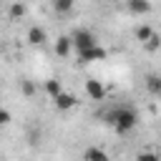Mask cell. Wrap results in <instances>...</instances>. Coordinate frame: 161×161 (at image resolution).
I'll return each mask as SVG.
<instances>
[{
    "label": "cell",
    "instance_id": "cell-5",
    "mask_svg": "<svg viewBox=\"0 0 161 161\" xmlns=\"http://www.w3.org/2000/svg\"><path fill=\"white\" fill-rule=\"evenodd\" d=\"M53 101H55V108H58V111H70V108L78 103V98H75L73 93H68V91H60Z\"/></svg>",
    "mask_w": 161,
    "mask_h": 161
},
{
    "label": "cell",
    "instance_id": "cell-4",
    "mask_svg": "<svg viewBox=\"0 0 161 161\" xmlns=\"http://www.w3.org/2000/svg\"><path fill=\"white\" fill-rule=\"evenodd\" d=\"M86 96L91 101H103L106 98V86L98 80V78H88L86 80Z\"/></svg>",
    "mask_w": 161,
    "mask_h": 161
},
{
    "label": "cell",
    "instance_id": "cell-1",
    "mask_svg": "<svg viewBox=\"0 0 161 161\" xmlns=\"http://www.w3.org/2000/svg\"><path fill=\"white\" fill-rule=\"evenodd\" d=\"M103 123H108L116 133L126 136L138 126V113L133 106H113L103 113Z\"/></svg>",
    "mask_w": 161,
    "mask_h": 161
},
{
    "label": "cell",
    "instance_id": "cell-9",
    "mask_svg": "<svg viewBox=\"0 0 161 161\" xmlns=\"http://www.w3.org/2000/svg\"><path fill=\"white\" fill-rule=\"evenodd\" d=\"M146 91H148L151 96L161 98V75H156V73L146 75Z\"/></svg>",
    "mask_w": 161,
    "mask_h": 161
},
{
    "label": "cell",
    "instance_id": "cell-13",
    "mask_svg": "<svg viewBox=\"0 0 161 161\" xmlns=\"http://www.w3.org/2000/svg\"><path fill=\"white\" fill-rule=\"evenodd\" d=\"M8 15H10V20H20V18H25V5H23V3H13L10 10H8Z\"/></svg>",
    "mask_w": 161,
    "mask_h": 161
},
{
    "label": "cell",
    "instance_id": "cell-6",
    "mask_svg": "<svg viewBox=\"0 0 161 161\" xmlns=\"http://www.w3.org/2000/svg\"><path fill=\"white\" fill-rule=\"evenodd\" d=\"M25 38H28V43H30V45H43V43H45V38H48V33H45L40 25H30Z\"/></svg>",
    "mask_w": 161,
    "mask_h": 161
},
{
    "label": "cell",
    "instance_id": "cell-12",
    "mask_svg": "<svg viewBox=\"0 0 161 161\" xmlns=\"http://www.w3.org/2000/svg\"><path fill=\"white\" fill-rule=\"evenodd\" d=\"M73 5H75V0H53V10L60 15H68L73 10Z\"/></svg>",
    "mask_w": 161,
    "mask_h": 161
},
{
    "label": "cell",
    "instance_id": "cell-14",
    "mask_svg": "<svg viewBox=\"0 0 161 161\" xmlns=\"http://www.w3.org/2000/svg\"><path fill=\"white\" fill-rule=\"evenodd\" d=\"M153 33H156V30H153L151 25H138V28H136V38H138L141 43H146V40H148Z\"/></svg>",
    "mask_w": 161,
    "mask_h": 161
},
{
    "label": "cell",
    "instance_id": "cell-15",
    "mask_svg": "<svg viewBox=\"0 0 161 161\" xmlns=\"http://www.w3.org/2000/svg\"><path fill=\"white\" fill-rule=\"evenodd\" d=\"M143 45H146V50H151V53H153V50H158V48H161V35H158V33H153Z\"/></svg>",
    "mask_w": 161,
    "mask_h": 161
},
{
    "label": "cell",
    "instance_id": "cell-2",
    "mask_svg": "<svg viewBox=\"0 0 161 161\" xmlns=\"http://www.w3.org/2000/svg\"><path fill=\"white\" fill-rule=\"evenodd\" d=\"M70 40H73V48L80 53V50H86V48H91V45H96V35L91 33V30H86V28H78L73 35H70Z\"/></svg>",
    "mask_w": 161,
    "mask_h": 161
},
{
    "label": "cell",
    "instance_id": "cell-10",
    "mask_svg": "<svg viewBox=\"0 0 161 161\" xmlns=\"http://www.w3.org/2000/svg\"><path fill=\"white\" fill-rule=\"evenodd\" d=\"M128 10L136 13V15H146L151 10V3L148 0H128Z\"/></svg>",
    "mask_w": 161,
    "mask_h": 161
},
{
    "label": "cell",
    "instance_id": "cell-11",
    "mask_svg": "<svg viewBox=\"0 0 161 161\" xmlns=\"http://www.w3.org/2000/svg\"><path fill=\"white\" fill-rule=\"evenodd\" d=\"M43 88H45V93H48L50 98H55V96L63 91V86H60V80H58V78H48V80L43 83Z\"/></svg>",
    "mask_w": 161,
    "mask_h": 161
},
{
    "label": "cell",
    "instance_id": "cell-18",
    "mask_svg": "<svg viewBox=\"0 0 161 161\" xmlns=\"http://www.w3.org/2000/svg\"><path fill=\"white\" fill-rule=\"evenodd\" d=\"M13 121V116H10V111L8 108H0V126H8Z\"/></svg>",
    "mask_w": 161,
    "mask_h": 161
},
{
    "label": "cell",
    "instance_id": "cell-3",
    "mask_svg": "<svg viewBox=\"0 0 161 161\" xmlns=\"http://www.w3.org/2000/svg\"><path fill=\"white\" fill-rule=\"evenodd\" d=\"M78 58H80V63H96V60H106L108 58V50L103 48V45H91V48H86V50H80L78 53Z\"/></svg>",
    "mask_w": 161,
    "mask_h": 161
},
{
    "label": "cell",
    "instance_id": "cell-8",
    "mask_svg": "<svg viewBox=\"0 0 161 161\" xmlns=\"http://www.w3.org/2000/svg\"><path fill=\"white\" fill-rule=\"evenodd\" d=\"M70 50H73V40H70V35H60V38L55 40V53H58L60 58H68Z\"/></svg>",
    "mask_w": 161,
    "mask_h": 161
},
{
    "label": "cell",
    "instance_id": "cell-17",
    "mask_svg": "<svg viewBox=\"0 0 161 161\" xmlns=\"http://www.w3.org/2000/svg\"><path fill=\"white\" fill-rule=\"evenodd\" d=\"M136 161H161V156L153 153V151H141V153L136 156Z\"/></svg>",
    "mask_w": 161,
    "mask_h": 161
},
{
    "label": "cell",
    "instance_id": "cell-16",
    "mask_svg": "<svg viewBox=\"0 0 161 161\" xmlns=\"http://www.w3.org/2000/svg\"><path fill=\"white\" fill-rule=\"evenodd\" d=\"M20 93H23L25 98L35 96V83H33V80H20Z\"/></svg>",
    "mask_w": 161,
    "mask_h": 161
},
{
    "label": "cell",
    "instance_id": "cell-7",
    "mask_svg": "<svg viewBox=\"0 0 161 161\" xmlns=\"http://www.w3.org/2000/svg\"><path fill=\"white\" fill-rule=\"evenodd\" d=\"M83 161H111V158H108V153L101 146H88L83 151Z\"/></svg>",
    "mask_w": 161,
    "mask_h": 161
}]
</instances>
